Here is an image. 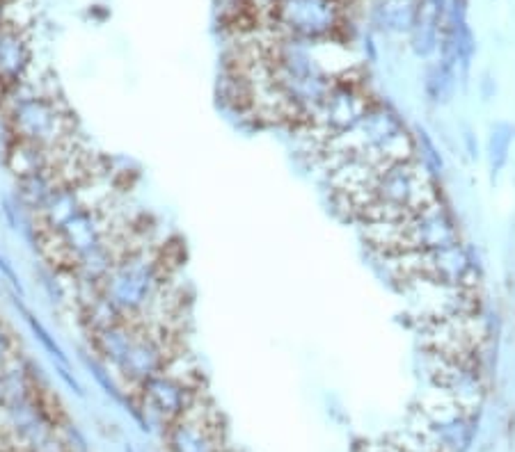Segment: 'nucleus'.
Segmentation results:
<instances>
[{"label": "nucleus", "instance_id": "14", "mask_svg": "<svg viewBox=\"0 0 515 452\" xmlns=\"http://www.w3.org/2000/svg\"><path fill=\"white\" fill-rule=\"evenodd\" d=\"M385 452H405V450H392V448H385Z\"/></svg>", "mask_w": 515, "mask_h": 452}, {"label": "nucleus", "instance_id": "10", "mask_svg": "<svg viewBox=\"0 0 515 452\" xmlns=\"http://www.w3.org/2000/svg\"><path fill=\"white\" fill-rule=\"evenodd\" d=\"M511 137L513 130L509 124H497L490 133V142H488V153H490V169L492 176H497L502 172V167L506 165L509 160V151H511Z\"/></svg>", "mask_w": 515, "mask_h": 452}, {"label": "nucleus", "instance_id": "3", "mask_svg": "<svg viewBox=\"0 0 515 452\" xmlns=\"http://www.w3.org/2000/svg\"><path fill=\"white\" fill-rule=\"evenodd\" d=\"M275 16L298 37H323L336 23L334 0H277Z\"/></svg>", "mask_w": 515, "mask_h": 452}, {"label": "nucleus", "instance_id": "1", "mask_svg": "<svg viewBox=\"0 0 515 452\" xmlns=\"http://www.w3.org/2000/svg\"><path fill=\"white\" fill-rule=\"evenodd\" d=\"M7 128L12 137L28 139L42 144L44 149L53 146L64 137L78 135V119L60 98L33 96L21 100L7 117Z\"/></svg>", "mask_w": 515, "mask_h": 452}, {"label": "nucleus", "instance_id": "5", "mask_svg": "<svg viewBox=\"0 0 515 452\" xmlns=\"http://www.w3.org/2000/svg\"><path fill=\"white\" fill-rule=\"evenodd\" d=\"M447 0H417L412 16V48L419 55H431L440 44V33L447 16Z\"/></svg>", "mask_w": 515, "mask_h": 452}, {"label": "nucleus", "instance_id": "6", "mask_svg": "<svg viewBox=\"0 0 515 452\" xmlns=\"http://www.w3.org/2000/svg\"><path fill=\"white\" fill-rule=\"evenodd\" d=\"M28 66H30V50L23 33L0 25V83H18Z\"/></svg>", "mask_w": 515, "mask_h": 452}, {"label": "nucleus", "instance_id": "7", "mask_svg": "<svg viewBox=\"0 0 515 452\" xmlns=\"http://www.w3.org/2000/svg\"><path fill=\"white\" fill-rule=\"evenodd\" d=\"M5 167L16 176V180L44 174L48 169V156L42 144L28 142V139L12 137L5 149Z\"/></svg>", "mask_w": 515, "mask_h": 452}, {"label": "nucleus", "instance_id": "2", "mask_svg": "<svg viewBox=\"0 0 515 452\" xmlns=\"http://www.w3.org/2000/svg\"><path fill=\"white\" fill-rule=\"evenodd\" d=\"M371 199L390 206L403 219L419 215L421 210L435 204L429 178L408 160L380 169L371 190Z\"/></svg>", "mask_w": 515, "mask_h": 452}, {"label": "nucleus", "instance_id": "9", "mask_svg": "<svg viewBox=\"0 0 515 452\" xmlns=\"http://www.w3.org/2000/svg\"><path fill=\"white\" fill-rule=\"evenodd\" d=\"M55 190H57V185L48 172L18 180V195H21V201L33 210V213L46 204V199L51 197Z\"/></svg>", "mask_w": 515, "mask_h": 452}, {"label": "nucleus", "instance_id": "4", "mask_svg": "<svg viewBox=\"0 0 515 452\" xmlns=\"http://www.w3.org/2000/svg\"><path fill=\"white\" fill-rule=\"evenodd\" d=\"M366 112H369V108H366L364 98L349 85L330 89L321 103L323 126H325V130L332 133L330 137L353 128Z\"/></svg>", "mask_w": 515, "mask_h": 452}, {"label": "nucleus", "instance_id": "8", "mask_svg": "<svg viewBox=\"0 0 515 452\" xmlns=\"http://www.w3.org/2000/svg\"><path fill=\"white\" fill-rule=\"evenodd\" d=\"M417 0H380L375 5V21L385 30H410Z\"/></svg>", "mask_w": 515, "mask_h": 452}, {"label": "nucleus", "instance_id": "11", "mask_svg": "<svg viewBox=\"0 0 515 452\" xmlns=\"http://www.w3.org/2000/svg\"><path fill=\"white\" fill-rule=\"evenodd\" d=\"M21 354V340L14 334V329L7 325V320L0 315V368L12 364Z\"/></svg>", "mask_w": 515, "mask_h": 452}, {"label": "nucleus", "instance_id": "13", "mask_svg": "<svg viewBox=\"0 0 515 452\" xmlns=\"http://www.w3.org/2000/svg\"><path fill=\"white\" fill-rule=\"evenodd\" d=\"M421 144L426 146V151H429V153H426V160H429V167H433V169H442V160H440L438 153H435V149H433V144H431V139L426 137V133H421Z\"/></svg>", "mask_w": 515, "mask_h": 452}, {"label": "nucleus", "instance_id": "12", "mask_svg": "<svg viewBox=\"0 0 515 452\" xmlns=\"http://www.w3.org/2000/svg\"><path fill=\"white\" fill-rule=\"evenodd\" d=\"M26 318H28V323H30L33 331H35V334L39 336V340H42V343L46 345V349L51 352L53 357H60V359L64 361V357H62V349H60V347H57V345L53 343V340H51V336L46 334V329H44L42 325H39V323H35V318H33L30 313H26Z\"/></svg>", "mask_w": 515, "mask_h": 452}]
</instances>
